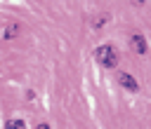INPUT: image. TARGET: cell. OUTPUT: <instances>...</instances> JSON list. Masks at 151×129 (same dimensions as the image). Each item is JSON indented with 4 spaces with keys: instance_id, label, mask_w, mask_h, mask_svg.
<instances>
[{
    "instance_id": "obj_1",
    "label": "cell",
    "mask_w": 151,
    "mask_h": 129,
    "mask_svg": "<svg viewBox=\"0 0 151 129\" xmlns=\"http://www.w3.org/2000/svg\"><path fill=\"white\" fill-rule=\"evenodd\" d=\"M94 59H97L104 68H113V66L118 63V54H116V49H113L111 45L97 47V49H94Z\"/></svg>"
},
{
    "instance_id": "obj_2",
    "label": "cell",
    "mask_w": 151,
    "mask_h": 129,
    "mask_svg": "<svg viewBox=\"0 0 151 129\" xmlns=\"http://www.w3.org/2000/svg\"><path fill=\"white\" fill-rule=\"evenodd\" d=\"M118 80H120V84H123L125 89H130V91H137V87H139V84H137V80H134L132 75H127V73H120V75H118Z\"/></svg>"
},
{
    "instance_id": "obj_3",
    "label": "cell",
    "mask_w": 151,
    "mask_h": 129,
    "mask_svg": "<svg viewBox=\"0 0 151 129\" xmlns=\"http://www.w3.org/2000/svg\"><path fill=\"white\" fill-rule=\"evenodd\" d=\"M132 49H134L137 54H144V52H146V42H144L142 35H132Z\"/></svg>"
},
{
    "instance_id": "obj_4",
    "label": "cell",
    "mask_w": 151,
    "mask_h": 129,
    "mask_svg": "<svg viewBox=\"0 0 151 129\" xmlns=\"http://www.w3.org/2000/svg\"><path fill=\"white\" fill-rule=\"evenodd\" d=\"M5 129H26V122L24 120H7Z\"/></svg>"
},
{
    "instance_id": "obj_5",
    "label": "cell",
    "mask_w": 151,
    "mask_h": 129,
    "mask_svg": "<svg viewBox=\"0 0 151 129\" xmlns=\"http://www.w3.org/2000/svg\"><path fill=\"white\" fill-rule=\"evenodd\" d=\"M17 30H19V26H17V23H12V26H9V28H7V30H5V38H7V40H9V38H12V35H14V33H17Z\"/></svg>"
}]
</instances>
